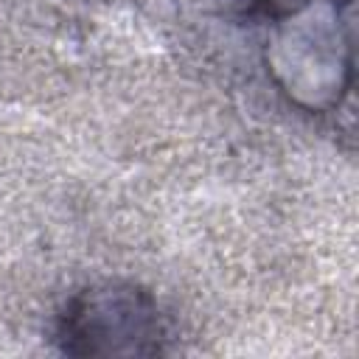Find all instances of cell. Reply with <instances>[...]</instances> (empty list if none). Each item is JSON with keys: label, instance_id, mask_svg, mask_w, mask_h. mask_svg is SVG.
Returning <instances> with one entry per match:
<instances>
[{"label": "cell", "instance_id": "1", "mask_svg": "<svg viewBox=\"0 0 359 359\" xmlns=\"http://www.w3.org/2000/svg\"><path fill=\"white\" fill-rule=\"evenodd\" d=\"M112 337L126 339L129 353L151 351L149 345H143V339L160 337L157 309L135 286L87 289L65 311V325H62L65 348L76 339H84L87 345L79 353H90L95 339H112Z\"/></svg>", "mask_w": 359, "mask_h": 359}]
</instances>
